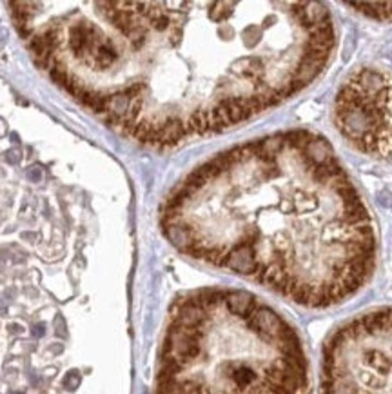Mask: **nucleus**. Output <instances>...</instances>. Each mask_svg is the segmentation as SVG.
<instances>
[{
  "mask_svg": "<svg viewBox=\"0 0 392 394\" xmlns=\"http://www.w3.org/2000/svg\"><path fill=\"white\" fill-rule=\"evenodd\" d=\"M127 100L117 129L158 147L223 131L305 89L336 48L320 2H98ZM111 71V73H113Z\"/></svg>",
  "mask_w": 392,
  "mask_h": 394,
  "instance_id": "f03ea898",
  "label": "nucleus"
},
{
  "mask_svg": "<svg viewBox=\"0 0 392 394\" xmlns=\"http://www.w3.org/2000/svg\"><path fill=\"white\" fill-rule=\"evenodd\" d=\"M78 374L76 373H71V374H68V378H66V385H68V389H75V385L78 383Z\"/></svg>",
  "mask_w": 392,
  "mask_h": 394,
  "instance_id": "1a4fd4ad",
  "label": "nucleus"
},
{
  "mask_svg": "<svg viewBox=\"0 0 392 394\" xmlns=\"http://www.w3.org/2000/svg\"><path fill=\"white\" fill-rule=\"evenodd\" d=\"M44 325H34L33 327V336H44Z\"/></svg>",
  "mask_w": 392,
  "mask_h": 394,
  "instance_id": "9d476101",
  "label": "nucleus"
},
{
  "mask_svg": "<svg viewBox=\"0 0 392 394\" xmlns=\"http://www.w3.org/2000/svg\"><path fill=\"white\" fill-rule=\"evenodd\" d=\"M6 160L9 162V164H18L20 162V153L17 151V149H13V151H9L6 154Z\"/></svg>",
  "mask_w": 392,
  "mask_h": 394,
  "instance_id": "6e6552de",
  "label": "nucleus"
},
{
  "mask_svg": "<svg viewBox=\"0 0 392 394\" xmlns=\"http://www.w3.org/2000/svg\"><path fill=\"white\" fill-rule=\"evenodd\" d=\"M349 6L374 20L392 22V2H352Z\"/></svg>",
  "mask_w": 392,
  "mask_h": 394,
  "instance_id": "423d86ee",
  "label": "nucleus"
},
{
  "mask_svg": "<svg viewBox=\"0 0 392 394\" xmlns=\"http://www.w3.org/2000/svg\"><path fill=\"white\" fill-rule=\"evenodd\" d=\"M334 124L359 153L392 158V76L369 66L352 71L334 98Z\"/></svg>",
  "mask_w": 392,
  "mask_h": 394,
  "instance_id": "39448f33",
  "label": "nucleus"
},
{
  "mask_svg": "<svg viewBox=\"0 0 392 394\" xmlns=\"http://www.w3.org/2000/svg\"><path fill=\"white\" fill-rule=\"evenodd\" d=\"M320 394H392V307L361 312L327 338Z\"/></svg>",
  "mask_w": 392,
  "mask_h": 394,
  "instance_id": "20e7f679",
  "label": "nucleus"
},
{
  "mask_svg": "<svg viewBox=\"0 0 392 394\" xmlns=\"http://www.w3.org/2000/svg\"><path fill=\"white\" fill-rule=\"evenodd\" d=\"M165 236L193 258L325 309L376 265L371 213L324 137L276 133L216 154L172 189Z\"/></svg>",
  "mask_w": 392,
  "mask_h": 394,
  "instance_id": "f257e3e1",
  "label": "nucleus"
},
{
  "mask_svg": "<svg viewBox=\"0 0 392 394\" xmlns=\"http://www.w3.org/2000/svg\"><path fill=\"white\" fill-rule=\"evenodd\" d=\"M17 394H22V393H17Z\"/></svg>",
  "mask_w": 392,
  "mask_h": 394,
  "instance_id": "9b49d317",
  "label": "nucleus"
},
{
  "mask_svg": "<svg viewBox=\"0 0 392 394\" xmlns=\"http://www.w3.org/2000/svg\"><path fill=\"white\" fill-rule=\"evenodd\" d=\"M26 176H28L29 182H40L42 180V171L40 167H29L28 171H26Z\"/></svg>",
  "mask_w": 392,
  "mask_h": 394,
  "instance_id": "0eeeda50",
  "label": "nucleus"
},
{
  "mask_svg": "<svg viewBox=\"0 0 392 394\" xmlns=\"http://www.w3.org/2000/svg\"><path fill=\"white\" fill-rule=\"evenodd\" d=\"M156 394H310L303 340L247 291L200 289L169 312Z\"/></svg>",
  "mask_w": 392,
  "mask_h": 394,
  "instance_id": "7ed1b4c3",
  "label": "nucleus"
}]
</instances>
